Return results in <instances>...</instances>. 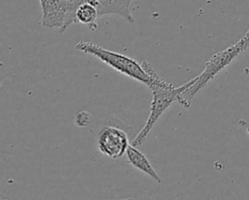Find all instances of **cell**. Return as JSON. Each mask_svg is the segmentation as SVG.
Returning a JSON list of instances; mask_svg holds the SVG:
<instances>
[{
    "label": "cell",
    "instance_id": "cell-1",
    "mask_svg": "<svg viewBox=\"0 0 249 200\" xmlns=\"http://www.w3.org/2000/svg\"><path fill=\"white\" fill-rule=\"evenodd\" d=\"M249 49V28L247 32L234 44L214 54L205 63L203 71L196 76L193 83L178 97L177 101L185 108L190 107L195 96L202 90L221 70L228 66L236 57Z\"/></svg>",
    "mask_w": 249,
    "mask_h": 200
},
{
    "label": "cell",
    "instance_id": "cell-2",
    "mask_svg": "<svg viewBox=\"0 0 249 200\" xmlns=\"http://www.w3.org/2000/svg\"><path fill=\"white\" fill-rule=\"evenodd\" d=\"M193 81L194 79H191L179 87H174L172 84L164 81L163 79H160L150 88L153 94L150 106V114L144 127L132 140V145L139 146L145 142L151 130L160 119V117L165 112V110L171 105L173 101L178 100V97L193 83Z\"/></svg>",
    "mask_w": 249,
    "mask_h": 200
},
{
    "label": "cell",
    "instance_id": "cell-3",
    "mask_svg": "<svg viewBox=\"0 0 249 200\" xmlns=\"http://www.w3.org/2000/svg\"><path fill=\"white\" fill-rule=\"evenodd\" d=\"M75 48L83 53L96 57L108 66L114 68L122 74H124L140 83L145 84L148 87H150L152 84L150 76L146 73L142 65L129 57L109 51L94 43L86 41L78 42Z\"/></svg>",
    "mask_w": 249,
    "mask_h": 200
},
{
    "label": "cell",
    "instance_id": "cell-4",
    "mask_svg": "<svg viewBox=\"0 0 249 200\" xmlns=\"http://www.w3.org/2000/svg\"><path fill=\"white\" fill-rule=\"evenodd\" d=\"M129 145L127 135L124 131L111 126L104 127L97 137V147L100 153L112 158H121Z\"/></svg>",
    "mask_w": 249,
    "mask_h": 200
},
{
    "label": "cell",
    "instance_id": "cell-5",
    "mask_svg": "<svg viewBox=\"0 0 249 200\" xmlns=\"http://www.w3.org/2000/svg\"><path fill=\"white\" fill-rule=\"evenodd\" d=\"M126 158H127V162L135 169H137L138 171L146 174L147 176L151 177L153 180H155L158 183L161 182V179L160 178V176L158 175V173L156 172V170L154 169V167L152 166V164L150 163V161L148 160V158L141 152L139 151L136 146L129 144L126 152H125Z\"/></svg>",
    "mask_w": 249,
    "mask_h": 200
},
{
    "label": "cell",
    "instance_id": "cell-6",
    "mask_svg": "<svg viewBox=\"0 0 249 200\" xmlns=\"http://www.w3.org/2000/svg\"><path fill=\"white\" fill-rule=\"evenodd\" d=\"M98 18V10L96 6L91 2H85L81 4L76 11L77 22L88 25L90 30L97 29Z\"/></svg>",
    "mask_w": 249,
    "mask_h": 200
},
{
    "label": "cell",
    "instance_id": "cell-7",
    "mask_svg": "<svg viewBox=\"0 0 249 200\" xmlns=\"http://www.w3.org/2000/svg\"><path fill=\"white\" fill-rule=\"evenodd\" d=\"M90 114L88 111H80L75 117V124L78 127H86L90 123Z\"/></svg>",
    "mask_w": 249,
    "mask_h": 200
},
{
    "label": "cell",
    "instance_id": "cell-8",
    "mask_svg": "<svg viewBox=\"0 0 249 200\" xmlns=\"http://www.w3.org/2000/svg\"><path fill=\"white\" fill-rule=\"evenodd\" d=\"M247 133H248V135H249V125L247 126Z\"/></svg>",
    "mask_w": 249,
    "mask_h": 200
},
{
    "label": "cell",
    "instance_id": "cell-9",
    "mask_svg": "<svg viewBox=\"0 0 249 200\" xmlns=\"http://www.w3.org/2000/svg\"><path fill=\"white\" fill-rule=\"evenodd\" d=\"M96 0H89V2H91V3H93V2H95Z\"/></svg>",
    "mask_w": 249,
    "mask_h": 200
}]
</instances>
